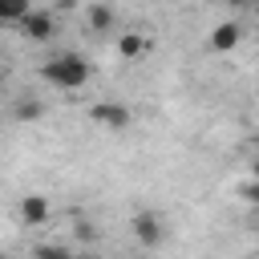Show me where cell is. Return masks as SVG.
<instances>
[{
    "label": "cell",
    "mask_w": 259,
    "mask_h": 259,
    "mask_svg": "<svg viewBox=\"0 0 259 259\" xmlns=\"http://www.w3.org/2000/svg\"><path fill=\"white\" fill-rule=\"evenodd\" d=\"M40 77H45L49 85H57V89H81V85L93 77V65H89L81 53L65 49V53H57V57H49V61L40 65Z\"/></svg>",
    "instance_id": "cell-1"
},
{
    "label": "cell",
    "mask_w": 259,
    "mask_h": 259,
    "mask_svg": "<svg viewBox=\"0 0 259 259\" xmlns=\"http://www.w3.org/2000/svg\"><path fill=\"white\" fill-rule=\"evenodd\" d=\"M130 231H134V239L142 247H162V239H166V223H162L158 210H138L130 219Z\"/></svg>",
    "instance_id": "cell-2"
},
{
    "label": "cell",
    "mask_w": 259,
    "mask_h": 259,
    "mask_svg": "<svg viewBox=\"0 0 259 259\" xmlns=\"http://www.w3.org/2000/svg\"><path fill=\"white\" fill-rule=\"evenodd\" d=\"M89 117L97 121V125H105V130H130V121H134V109L130 105H121V101H97L93 109H89Z\"/></svg>",
    "instance_id": "cell-3"
},
{
    "label": "cell",
    "mask_w": 259,
    "mask_h": 259,
    "mask_svg": "<svg viewBox=\"0 0 259 259\" xmlns=\"http://www.w3.org/2000/svg\"><path fill=\"white\" fill-rule=\"evenodd\" d=\"M20 32H24L28 40H53L57 20H53V12H45V8H28L24 20H20Z\"/></svg>",
    "instance_id": "cell-4"
},
{
    "label": "cell",
    "mask_w": 259,
    "mask_h": 259,
    "mask_svg": "<svg viewBox=\"0 0 259 259\" xmlns=\"http://www.w3.org/2000/svg\"><path fill=\"white\" fill-rule=\"evenodd\" d=\"M20 223L24 227H45L49 223V198L45 194H24L20 198Z\"/></svg>",
    "instance_id": "cell-5"
},
{
    "label": "cell",
    "mask_w": 259,
    "mask_h": 259,
    "mask_svg": "<svg viewBox=\"0 0 259 259\" xmlns=\"http://www.w3.org/2000/svg\"><path fill=\"white\" fill-rule=\"evenodd\" d=\"M239 36H243V28H239L235 20H223V24L210 28V49H214V53H231V49L239 45Z\"/></svg>",
    "instance_id": "cell-6"
},
{
    "label": "cell",
    "mask_w": 259,
    "mask_h": 259,
    "mask_svg": "<svg viewBox=\"0 0 259 259\" xmlns=\"http://www.w3.org/2000/svg\"><path fill=\"white\" fill-rule=\"evenodd\" d=\"M12 117H16V121H40V117H45V105H40L36 97H16Z\"/></svg>",
    "instance_id": "cell-7"
},
{
    "label": "cell",
    "mask_w": 259,
    "mask_h": 259,
    "mask_svg": "<svg viewBox=\"0 0 259 259\" xmlns=\"http://www.w3.org/2000/svg\"><path fill=\"white\" fill-rule=\"evenodd\" d=\"M85 16H89V28H93V32H105V28H113V20H117V12H113L109 4H93Z\"/></svg>",
    "instance_id": "cell-8"
},
{
    "label": "cell",
    "mask_w": 259,
    "mask_h": 259,
    "mask_svg": "<svg viewBox=\"0 0 259 259\" xmlns=\"http://www.w3.org/2000/svg\"><path fill=\"white\" fill-rule=\"evenodd\" d=\"M117 53H121L125 61L142 57V53H146V36H142V32H121V36H117Z\"/></svg>",
    "instance_id": "cell-9"
},
{
    "label": "cell",
    "mask_w": 259,
    "mask_h": 259,
    "mask_svg": "<svg viewBox=\"0 0 259 259\" xmlns=\"http://www.w3.org/2000/svg\"><path fill=\"white\" fill-rule=\"evenodd\" d=\"M32 259H73V251L65 243H36L32 247Z\"/></svg>",
    "instance_id": "cell-10"
},
{
    "label": "cell",
    "mask_w": 259,
    "mask_h": 259,
    "mask_svg": "<svg viewBox=\"0 0 259 259\" xmlns=\"http://www.w3.org/2000/svg\"><path fill=\"white\" fill-rule=\"evenodd\" d=\"M28 4L24 0H0V20H24Z\"/></svg>",
    "instance_id": "cell-11"
},
{
    "label": "cell",
    "mask_w": 259,
    "mask_h": 259,
    "mask_svg": "<svg viewBox=\"0 0 259 259\" xmlns=\"http://www.w3.org/2000/svg\"><path fill=\"white\" fill-rule=\"evenodd\" d=\"M239 198H243L247 206H259V182H255V178H247V182L239 186Z\"/></svg>",
    "instance_id": "cell-12"
},
{
    "label": "cell",
    "mask_w": 259,
    "mask_h": 259,
    "mask_svg": "<svg viewBox=\"0 0 259 259\" xmlns=\"http://www.w3.org/2000/svg\"><path fill=\"white\" fill-rule=\"evenodd\" d=\"M77 235H81V239H93V235H97V227H93V223H85V219H81V223H77Z\"/></svg>",
    "instance_id": "cell-13"
},
{
    "label": "cell",
    "mask_w": 259,
    "mask_h": 259,
    "mask_svg": "<svg viewBox=\"0 0 259 259\" xmlns=\"http://www.w3.org/2000/svg\"><path fill=\"white\" fill-rule=\"evenodd\" d=\"M251 178H255V182H259V154H255V158H251Z\"/></svg>",
    "instance_id": "cell-14"
},
{
    "label": "cell",
    "mask_w": 259,
    "mask_h": 259,
    "mask_svg": "<svg viewBox=\"0 0 259 259\" xmlns=\"http://www.w3.org/2000/svg\"><path fill=\"white\" fill-rule=\"evenodd\" d=\"M73 259H105V255H97V251H81V255H73Z\"/></svg>",
    "instance_id": "cell-15"
},
{
    "label": "cell",
    "mask_w": 259,
    "mask_h": 259,
    "mask_svg": "<svg viewBox=\"0 0 259 259\" xmlns=\"http://www.w3.org/2000/svg\"><path fill=\"white\" fill-rule=\"evenodd\" d=\"M0 259H8V255H4V251H0Z\"/></svg>",
    "instance_id": "cell-16"
}]
</instances>
